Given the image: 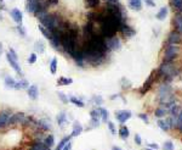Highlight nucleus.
Wrapping results in <instances>:
<instances>
[{"label": "nucleus", "instance_id": "f257e3e1", "mask_svg": "<svg viewBox=\"0 0 182 150\" xmlns=\"http://www.w3.org/2000/svg\"><path fill=\"white\" fill-rule=\"evenodd\" d=\"M64 17L61 15V14H58V12H47L41 20H40V25H43L45 28H47V29H50L51 32L52 31H55L56 29V27L58 26V23L63 20Z\"/></svg>", "mask_w": 182, "mask_h": 150}, {"label": "nucleus", "instance_id": "f03ea898", "mask_svg": "<svg viewBox=\"0 0 182 150\" xmlns=\"http://www.w3.org/2000/svg\"><path fill=\"white\" fill-rule=\"evenodd\" d=\"M61 39H62V34L57 31H52V36L50 38V43H51V46L56 50V51H62V43H61Z\"/></svg>", "mask_w": 182, "mask_h": 150}, {"label": "nucleus", "instance_id": "7ed1b4c3", "mask_svg": "<svg viewBox=\"0 0 182 150\" xmlns=\"http://www.w3.org/2000/svg\"><path fill=\"white\" fill-rule=\"evenodd\" d=\"M178 53V46L175 44H170L169 48L165 50V55H164V62H172L174 59L176 57Z\"/></svg>", "mask_w": 182, "mask_h": 150}, {"label": "nucleus", "instance_id": "20e7f679", "mask_svg": "<svg viewBox=\"0 0 182 150\" xmlns=\"http://www.w3.org/2000/svg\"><path fill=\"white\" fill-rule=\"evenodd\" d=\"M159 73L160 74H163L164 77H166V78H171L174 74H175V68H174V66L171 65V62H164L161 66H160V68H159Z\"/></svg>", "mask_w": 182, "mask_h": 150}, {"label": "nucleus", "instance_id": "39448f33", "mask_svg": "<svg viewBox=\"0 0 182 150\" xmlns=\"http://www.w3.org/2000/svg\"><path fill=\"white\" fill-rule=\"evenodd\" d=\"M27 116L23 114V112H15L10 116V120H9V127L10 126H17V124H22L24 123Z\"/></svg>", "mask_w": 182, "mask_h": 150}, {"label": "nucleus", "instance_id": "423d86ee", "mask_svg": "<svg viewBox=\"0 0 182 150\" xmlns=\"http://www.w3.org/2000/svg\"><path fill=\"white\" fill-rule=\"evenodd\" d=\"M11 115H12V111L10 109L0 111V129L9 127V120Z\"/></svg>", "mask_w": 182, "mask_h": 150}, {"label": "nucleus", "instance_id": "0eeeda50", "mask_svg": "<svg viewBox=\"0 0 182 150\" xmlns=\"http://www.w3.org/2000/svg\"><path fill=\"white\" fill-rule=\"evenodd\" d=\"M6 60H8V62L10 63V66L16 71V73L17 74H20L21 77H23V72H22V70H21V67H20V65H18V62H17V60L8 51L6 53Z\"/></svg>", "mask_w": 182, "mask_h": 150}, {"label": "nucleus", "instance_id": "6e6552de", "mask_svg": "<svg viewBox=\"0 0 182 150\" xmlns=\"http://www.w3.org/2000/svg\"><path fill=\"white\" fill-rule=\"evenodd\" d=\"M106 45L108 48V50H118L120 46H122V43H120V39L117 38L115 36L114 37H111V38H106Z\"/></svg>", "mask_w": 182, "mask_h": 150}, {"label": "nucleus", "instance_id": "1a4fd4ad", "mask_svg": "<svg viewBox=\"0 0 182 150\" xmlns=\"http://www.w3.org/2000/svg\"><path fill=\"white\" fill-rule=\"evenodd\" d=\"M115 117L122 124H124L128 120H130L131 112L129 110H119V111H115Z\"/></svg>", "mask_w": 182, "mask_h": 150}, {"label": "nucleus", "instance_id": "9d476101", "mask_svg": "<svg viewBox=\"0 0 182 150\" xmlns=\"http://www.w3.org/2000/svg\"><path fill=\"white\" fill-rule=\"evenodd\" d=\"M10 16L12 17V20H14L17 25H22V21H23V14H22V11H21L20 9H17V8L12 9V10L10 11Z\"/></svg>", "mask_w": 182, "mask_h": 150}, {"label": "nucleus", "instance_id": "9b49d317", "mask_svg": "<svg viewBox=\"0 0 182 150\" xmlns=\"http://www.w3.org/2000/svg\"><path fill=\"white\" fill-rule=\"evenodd\" d=\"M119 31L122 32V34H123V37H126V38H130V37H132V36H135V33H136V31L134 29V28H131L130 26H128L125 22L120 26V28H119Z\"/></svg>", "mask_w": 182, "mask_h": 150}, {"label": "nucleus", "instance_id": "f8f14e48", "mask_svg": "<svg viewBox=\"0 0 182 150\" xmlns=\"http://www.w3.org/2000/svg\"><path fill=\"white\" fill-rule=\"evenodd\" d=\"M37 124L41 131H50L52 128V123L49 118H40L37 120Z\"/></svg>", "mask_w": 182, "mask_h": 150}, {"label": "nucleus", "instance_id": "ddd939ff", "mask_svg": "<svg viewBox=\"0 0 182 150\" xmlns=\"http://www.w3.org/2000/svg\"><path fill=\"white\" fill-rule=\"evenodd\" d=\"M27 94H28L29 99L37 100L38 97H39V89H38V86H37V84H31V86L27 88Z\"/></svg>", "mask_w": 182, "mask_h": 150}, {"label": "nucleus", "instance_id": "4468645a", "mask_svg": "<svg viewBox=\"0 0 182 150\" xmlns=\"http://www.w3.org/2000/svg\"><path fill=\"white\" fill-rule=\"evenodd\" d=\"M73 129H72V133H70V135H72V138L73 137H78V135H80L81 133H83V131H84V128H83V126H81V123L79 122V121H74V123H73V127H72Z\"/></svg>", "mask_w": 182, "mask_h": 150}, {"label": "nucleus", "instance_id": "2eb2a0df", "mask_svg": "<svg viewBox=\"0 0 182 150\" xmlns=\"http://www.w3.org/2000/svg\"><path fill=\"white\" fill-rule=\"evenodd\" d=\"M100 4H101V0H84V6L89 10L99 8Z\"/></svg>", "mask_w": 182, "mask_h": 150}, {"label": "nucleus", "instance_id": "dca6fc26", "mask_svg": "<svg viewBox=\"0 0 182 150\" xmlns=\"http://www.w3.org/2000/svg\"><path fill=\"white\" fill-rule=\"evenodd\" d=\"M181 40V37H180V33L177 31H172L170 34H169V44H178Z\"/></svg>", "mask_w": 182, "mask_h": 150}, {"label": "nucleus", "instance_id": "f3484780", "mask_svg": "<svg viewBox=\"0 0 182 150\" xmlns=\"http://www.w3.org/2000/svg\"><path fill=\"white\" fill-rule=\"evenodd\" d=\"M31 150H51V148L46 146V145L44 144V141L37 140V141H34V143L31 145Z\"/></svg>", "mask_w": 182, "mask_h": 150}, {"label": "nucleus", "instance_id": "a211bd4d", "mask_svg": "<svg viewBox=\"0 0 182 150\" xmlns=\"http://www.w3.org/2000/svg\"><path fill=\"white\" fill-rule=\"evenodd\" d=\"M67 114L64 112V111H61V112H58V115H57V117H56V121H57V123H58V126L60 127H63L66 123H67Z\"/></svg>", "mask_w": 182, "mask_h": 150}, {"label": "nucleus", "instance_id": "6ab92c4d", "mask_svg": "<svg viewBox=\"0 0 182 150\" xmlns=\"http://www.w3.org/2000/svg\"><path fill=\"white\" fill-rule=\"evenodd\" d=\"M129 6L135 11H140L142 9V0H129Z\"/></svg>", "mask_w": 182, "mask_h": 150}, {"label": "nucleus", "instance_id": "aec40b11", "mask_svg": "<svg viewBox=\"0 0 182 150\" xmlns=\"http://www.w3.org/2000/svg\"><path fill=\"white\" fill-rule=\"evenodd\" d=\"M28 87H29V83H28V81H27V80H24V78L20 80V81H18V82H16V84H15V89H16V90L27 89Z\"/></svg>", "mask_w": 182, "mask_h": 150}, {"label": "nucleus", "instance_id": "412c9836", "mask_svg": "<svg viewBox=\"0 0 182 150\" xmlns=\"http://www.w3.org/2000/svg\"><path fill=\"white\" fill-rule=\"evenodd\" d=\"M4 83H5V87H6V88H9V89H15L16 81H15L11 76H6L5 80H4Z\"/></svg>", "mask_w": 182, "mask_h": 150}, {"label": "nucleus", "instance_id": "4be33fe9", "mask_svg": "<svg viewBox=\"0 0 182 150\" xmlns=\"http://www.w3.org/2000/svg\"><path fill=\"white\" fill-rule=\"evenodd\" d=\"M130 135V131H129V128L126 127V126H120V128H119V137L122 138V139H128V137Z\"/></svg>", "mask_w": 182, "mask_h": 150}, {"label": "nucleus", "instance_id": "5701e85b", "mask_svg": "<svg viewBox=\"0 0 182 150\" xmlns=\"http://www.w3.org/2000/svg\"><path fill=\"white\" fill-rule=\"evenodd\" d=\"M175 27L178 33H182V15L181 14H177L175 16Z\"/></svg>", "mask_w": 182, "mask_h": 150}, {"label": "nucleus", "instance_id": "b1692460", "mask_svg": "<svg viewBox=\"0 0 182 150\" xmlns=\"http://www.w3.org/2000/svg\"><path fill=\"white\" fill-rule=\"evenodd\" d=\"M34 50H35V53L44 54V53H45V44H44L41 40L35 42V43H34Z\"/></svg>", "mask_w": 182, "mask_h": 150}, {"label": "nucleus", "instance_id": "393cba45", "mask_svg": "<svg viewBox=\"0 0 182 150\" xmlns=\"http://www.w3.org/2000/svg\"><path fill=\"white\" fill-rule=\"evenodd\" d=\"M38 28H39V31H40V33L46 38V39H49L50 40V38H51V36H52V32L50 31V29H47V28H45L43 25H39L38 26Z\"/></svg>", "mask_w": 182, "mask_h": 150}, {"label": "nucleus", "instance_id": "a878e982", "mask_svg": "<svg viewBox=\"0 0 182 150\" xmlns=\"http://www.w3.org/2000/svg\"><path fill=\"white\" fill-rule=\"evenodd\" d=\"M44 144L46 145V146H49V148H52L54 145H55V137L52 135V134H49V135H46V137H44Z\"/></svg>", "mask_w": 182, "mask_h": 150}, {"label": "nucleus", "instance_id": "bb28decb", "mask_svg": "<svg viewBox=\"0 0 182 150\" xmlns=\"http://www.w3.org/2000/svg\"><path fill=\"white\" fill-rule=\"evenodd\" d=\"M70 139H72V135H66L63 139H61V140H60V143L57 144V146L55 148V150H62V149H63V146H64L68 141H70Z\"/></svg>", "mask_w": 182, "mask_h": 150}, {"label": "nucleus", "instance_id": "cd10ccee", "mask_svg": "<svg viewBox=\"0 0 182 150\" xmlns=\"http://www.w3.org/2000/svg\"><path fill=\"white\" fill-rule=\"evenodd\" d=\"M73 83V80L69 77H60L57 80V86H69Z\"/></svg>", "mask_w": 182, "mask_h": 150}, {"label": "nucleus", "instance_id": "c85d7f7f", "mask_svg": "<svg viewBox=\"0 0 182 150\" xmlns=\"http://www.w3.org/2000/svg\"><path fill=\"white\" fill-rule=\"evenodd\" d=\"M69 101H70L72 104H74L75 106H78V107H84V106H85V103H84L81 99L76 98V97H69Z\"/></svg>", "mask_w": 182, "mask_h": 150}, {"label": "nucleus", "instance_id": "c756f323", "mask_svg": "<svg viewBox=\"0 0 182 150\" xmlns=\"http://www.w3.org/2000/svg\"><path fill=\"white\" fill-rule=\"evenodd\" d=\"M97 109H99V111H100V115H101L102 121H103V122H107L108 118H109V112H108V110H106V109H103V107H100V106H97Z\"/></svg>", "mask_w": 182, "mask_h": 150}, {"label": "nucleus", "instance_id": "7c9ffc66", "mask_svg": "<svg viewBox=\"0 0 182 150\" xmlns=\"http://www.w3.org/2000/svg\"><path fill=\"white\" fill-rule=\"evenodd\" d=\"M49 68H50V72L52 74H56V72H57V59L56 57H54L51 60V62L49 65Z\"/></svg>", "mask_w": 182, "mask_h": 150}, {"label": "nucleus", "instance_id": "2f4dec72", "mask_svg": "<svg viewBox=\"0 0 182 150\" xmlns=\"http://www.w3.org/2000/svg\"><path fill=\"white\" fill-rule=\"evenodd\" d=\"M152 83H153V74L148 77V80H147V81H146V83L143 84V87H142V93L147 92V90L152 87Z\"/></svg>", "mask_w": 182, "mask_h": 150}, {"label": "nucleus", "instance_id": "473e14b6", "mask_svg": "<svg viewBox=\"0 0 182 150\" xmlns=\"http://www.w3.org/2000/svg\"><path fill=\"white\" fill-rule=\"evenodd\" d=\"M166 15H167V9H166V8H161V9L159 10V12L157 14V19H158V20H165Z\"/></svg>", "mask_w": 182, "mask_h": 150}, {"label": "nucleus", "instance_id": "72a5a7b5", "mask_svg": "<svg viewBox=\"0 0 182 150\" xmlns=\"http://www.w3.org/2000/svg\"><path fill=\"white\" fill-rule=\"evenodd\" d=\"M176 128H177L180 132H182V110L180 111V114H178L177 117H176Z\"/></svg>", "mask_w": 182, "mask_h": 150}, {"label": "nucleus", "instance_id": "f704fd0d", "mask_svg": "<svg viewBox=\"0 0 182 150\" xmlns=\"http://www.w3.org/2000/svg\"><path fill=\"white\" fill-rule=\"evenodd\" d=\"M158 126H159L163 131H169V128H170L167 121H165V120H159V121H158Z\"/></svg>", "mask_w": 182, "mask_h": 150}, {"label": "nucleus", "instance_id": "c9c22d12", "mask_svg": "<svg viewBox=\"0 0 182 150\" xmlns=\"http://www.w3.org/2000/svg\"><path fill=\"white\" fill-rule=\"evenodd\" d=\"M171 4L176 10L182 11V0H171Z\"/></svg>", "mask_w": 182, "mask_h": 150}, {"label": "nucleus", "instance_id": "e433bc0d", "mask_svg": "<svg viewBox=\"0 0 182 150\" xmlns=\"http://www.w3.org/2000/svg\"><path fill=\"white\" fill-rule=\"evenodd\" d=\"M57 97H58V99L63 103V104H68V101H69V99H68V97L63 93V92H57Z\"/></svg>", "mask_w": 182, "mask_h": 150}, {"label": "nucleus", "instance_id": "4c0bfd02", "mask_svg": "<svg viewBox=\"0 0 182 150\" xmlns=\"http://www.w3.org/2000/svg\"><path fill=\"white\" fill-rule=\"evenodd\" d=\"M90 128H97L100 126V118H94V117H91L90 120Z\"/></svg>", "mask_w": 182, "mask_h": 150}, {"label": "nucleus", "instance_id": "58836bf2", "mask_svg": "<svg viewBox=\"0 0 182 150\" xmlns=\"http://www.w3.org/2000/svg\"><path fill=\"white\" fill-rule=\"evenodd\" d=\"M154 114H155V117H163V116L166 115V110L163 109V107H158Z\"/></svg>", "mask_w": 182, "mask_h": 150}, {"label": "nucleus", "instance_id": "ea45409f", "mask_svg": "<svg viewBox=\"0 0 182 150\" xmlns=\"http://www.w3.org/2000/svg\"><path fill=\"white\" fill-rule=\"evenodd\" d=\"M17 33L21 36V37H26L27 33H26V28L22 26V25H17Z\"/></svg>", "mask_w": 182, "mask_h": 150}, {"label": "nucleus", "instance_id": "a19ab883", "mask_svg": "<svg viewBox=\"0 0 182 150\" xmlns=\"http://www.w3.org/2000/svg\"><path fill=\"white\" fill-rule=\"evenodd\" d=\"M90 116H91V117H94V118H100V117H101V115H100V111H99V109L96 107L95 110L90 111Z\"/></svg>", "mask_w": 182, "mask_h": 150}, {"label": "nucleus", "instance_id": "79ce46f5", "mask_svg": "<svg viewBox=\"0 0 182 150\" xmlns=\"http://www.w3.org/2000/svg\"><path fill=\"white\" fill-rule=\"evenodd\" d=\"M27 61H28V63H31V65H33V63H35V62H37V54H35V53H33V54H31Z\"/></svg>", "mask_w": 182, "mask_h": 150}, {"label": "nucleus", "instance_id": "37998d69", "mask_svg": "<svg viewBox=\"0 0 182 150\" xmlns=\"http://www.w3.org/2000/svg\"><path fill=\"white\" fill-rule=\"evenodd\" d=\"M164 150H174V144H172V141H170V140L165 141V144H164Z\"/></svg>", "mask_w": 182, "mask_h": 150}, {"label": "nucleus", "instance_id": "c03bdc74", "mask_svg": "<svg viewBox=\"0 0 182 150\" xmlns=\"http://www.w3.org/2000/svg\"><path fill=\"white\" fill-rule=\"evenodd\" d=\"M93 101H94V103H95L97 106H100V105H102V103H103V99H102L101 97H94Z\"/></svg>", "mask_w": 182, "mask_h": 150}, {"label": "nucleus", "instance_id": "a18cd8bd", "mask_svg": "<svg viewBox=\"0 0 182 150\" xmlns=\"http://www.w3.org/2000/svg\"><path fill=\"white\" fill-rule=\"evenodd\" d=\"M108 128H109V131H111L112 134H115V127H114V123H113V122L108 121Z\"/></svg>", "mask_w": 182, "mask_h": 150}, {"label": "nucleus", "instance_id": "49530a36", "mask_svg": "<svg viewBox=\"0 0 182 150\" xmlns=\"http://www.w3.org/2000/svg\"><path fill=\"white\" fill-rule=\"evenodd\" d=\"M138 117H140V118H141L143 122L148 123V117H147V115H146V114H140V115H138Z\"/></svg>", "mask_w": 182, "mask_h": 150}, {"label": "nucleus", "instance_id": "de8ad7c7", "mask_svg": "<svg viewBox=\"0 0 182 150\" xmlns=\"http://www.w3.org/2000/svg\"><path fill=\"white\" fill-rule=\"evenodd\" d=\"M135 143H136L137 145H141V144H142V139H141L140 134H136V135H135Z\"/></svg>", "mask_w": 182, "mask_h": 150}, {"label": "nucleus", "instance_id": "09e8293b", "mask_svg": "<svg viewBox=\"0 0 182 150\" xmlns=\"http://www.w3.org/2000/svg\"><path fill=\"white\" fill-rule=\"evenodd\" d=\"M9 53H10V54H11V55H12V56H14V57L16 59V60H18V56H17V53H16V51H15V50H14L12 48H10V49H9Z\"/></svg>", "mask_w": 182, "mask_h": 150}, {"label": "nucleus", "instance_id": "8fccbe9b", "mask_svg": "<svg viewBox=\"0 0 182 150\" xmlns=\"http://www.w3.org/2000/svg\"><path fill=\"white\" fill-rule=\"evenodd\" d=\"M148 146H149L151 149H153V150H158V149H159V145H158L157 143H151V144H148Z\"/></svg>", "mask_w": 182, "mask_h": 150}, {"label": "nucleus", "instance_id": "3c124183", "mask_svg": "<svg viewBox=\"0 0 182 150\" xmlns=\"http://www.w3.org/2000/svg\"><path fill=\"white\" fill-rule=\"evenodd\" d=\"M146 2V4L148 5V6H151V8H154L155 6V3L153 2V0H145Z\"/></svg>", "mask_w": 182, "mask_h": 150}, {"label": "nucleus", "instance_id": "603ef678", "mask_svg": "<svg viewBox=\"0 0 182 150\" xmlns=\"http://www.w3.org/2000/svg\"><path fill=\"white\" fill-rule=\"evenodd\" d=\"M62 150H72V143L70 141H68L64 146H63V149Z\"/></svg>", "mask_w": 182, "mask_h": 150}, {"label": "nucleus", "instance_id": "864d4df0", "mask_svg": "<svg viewBox=\"0 0 182 150\" xmlns=\"http://www.w3.org/2000/svg\"><path fill=\"white\" fill-rule=\"evenodd\" d=\"M106 4H117L119 3V0H105Z\"/></svg>", "mask_w": 182, "mask_h": 150}, {"label": "nucleus", "instance_id": "5fc2aeb1", "mask_svg": "<svg viewBox=\"0 0 182 150\" xmlns=\"http://www.w3.org/2000/svg\"><path fill=\"white\" fill-rule=\"evenodd\" d=\"M5 9V3L4 0H0V10H4Z\"/></svg>", "mask_w": 182, "mask_h": 150}, {"label": "nucleus", "instance_id": "6e6d98bb", "mask_svg": "<svg viewBox=\"0 0 182 150\" xmlns=\"http://www.w3.org/2000/svg\"><path fill=\"white\" fill-rule=\"evenodd\" d=\"M112 150H122V149H120L119 146H115V145H114V146H112Z\"/></svg>", "mask_w": 182, "mask_h": 150}, {"label": "nucleus", "instance_id": "4d7b16f0", "mask_svg": "<svg viewBox=\"0 0 182 150\" xmlns=\"http://www.w3.org/2000/svg\"><path fill=\"white\" fill-rule=\"evenodd\" d=\"M3 54V43H0V55Z\"/></svg>", "mask_w": 182, "mask_h": 150}, {"label": "nucleus", "instance_id": "13d9d810", "mask_svg": "<svg viewBox=\"0 0 182 150\" xmlns=\"http://www.w3.org/2000/svg\"><path fill=\"white\" fill-rule=\"evenodd\" d=\"M0 20H2V16H0Z\"/></svg>", "mask_w": 182, "mask_h": 150}, {"label": "nucleus", "instance_id": "bf43d9fd", "mask_svg": "<svg viewBox=\"0 0 182 150\" xmlns=\"http://www.w3.org/2000/svg\"><path fill=\"white\" fill-rule=\"evenodd\" d=\"M147 150H151V149H147Z\"/></svg>", "mask_w": 182, "mask_h": 150}]
</instances>
